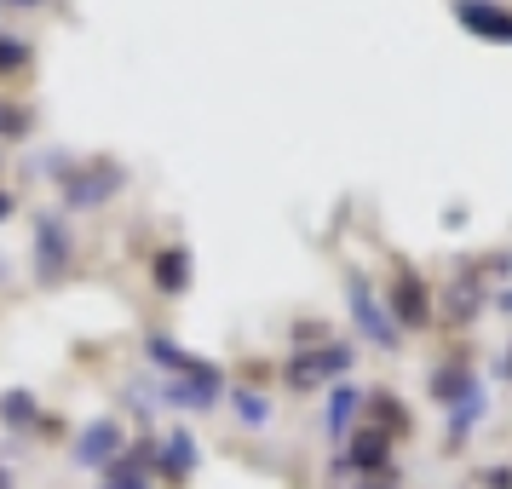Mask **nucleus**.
Returning <instances> with one entry per match:
<instances>
[{"label": "nucleus", "mask_w": 512, "mask_h": 489, "mask_svg": "<svg viewBox=\"0 0 512 489\" xmlns=\"http://www.w3.org/2000/svg\"><path fill=\"white\" fill-rule=\"evenodd\" d=\"M369 489H380V484H369Z\"/></svg>", "instance_id": "a878e982"}, {"label": "nucleus", "mask_w": 512, "mask_h": 489, "mask_svg": "<svg viewBox=\"0 0 512 489\" xmlns=\"http://www.w3.org/2000/svg\"><path fill=\"white\" fill-rule=\"evenodd\" d=\"M455 18L484 41H512V12L495 6V0H455Z\"/></svg>", "instance_id": "423d86ee"}, {"label": "nucleus", "mask_w": 512, "mask_h": 489, "mask_svg": "<svg viewBox=\"0 0 512 489\" xmlns=\"http://www.w3.org/2000/svg\"><path fill=\"white\" fill-rule=\"evenodd\" d=\"M24 64H29L24 41H0V70H24Z\"/></svg>", "instance_id": "6ab92c4d"}, {"label": "nucleus", "mask_w": 512, "mask_h": 489, "mask_svg": "<svg viewBox=\"0 0 512 489\" xmlns=\"http://www.w3.org/2000/svg\"><path fill=\"white\" fill-rule=\"evenodd\" d=\"M6 213H12V190H0V219H6Z\"/></svg>", "instance_id": "412c9836"}, {"label": "nucleus", "mask_w": 512, "mask_h": 489, "mask_svg": "<svg viewBox=\"0 0 512 489\" xmlns=\"http://www.w3.org/2000/svg\"><path fill=\"white\" fill-rule=\"evenodd\" d=\"M357 403H363V397L351 392V386H334V392H328V403H323V432H328V438H346V432H351Z\"/></svg>", "instance_id": "6e6552de"}, {"label": "nucleus", "mask_w": 512, "mask_h": 489, "mask_svg": "<svg viewBox=\"0 0 512 489\" xmlns=\"http://www.w3.org/2000/svg\"><path fill=\"white\" fill-rule=\"evenodd\" d=\"M0 415L12 420V426H29V420H35V397H29V392H12V397H0Z\"/></svg>", "instance_id": "f3484780"}, {"label": "nucleus", "mask_w": 512, "mask_h": 489, "mask_svg": "<svg viewBox=\"0 0 512 489\" xmlns=\"http://www.w3.org/2000/svg\"><path fill=\"white\" fill-rule=\"evenodd\" d=\"M386 311H392L397 328H426V323H432V294H426V282H420L415 271H397Z\"/></svg>", "instance_id": "20e7f679"}, {"label": "nucleus", "mask_w": 512, "mask_h": 489, "mask_svg": "<svg viewBox=\"0 0 512 489\" xmlns=\"http://www.w3.org/2000/svg\"><path fill=\"white\" fill-rule=\"evenodd\" d=\"M150 277H156V288H162V294H185V288H190V265H185V254H156Z\"/></svg>", "instance_id": "f8f14e48"}, {"label": "nucleus", "mask_w": 512, "mask_h": 489, "mask_svg": "<svg viewBox=\"0 0 512 489\" xmlns=\"http://www.w3.org/2000/svg\"><path fill=\"white\" fill-rule=\"evenodd\" d=\"M156 466H162L167 478L179 484V478H185L190 466H196V438H190V432H173V438L162 443V455H156Z\"/></svg>", "instance_id": "1a4fd4ad"}, {"label": "nucleus", "mask_w": 512, "mask_h": 489, "mask_svg": "<svg viewBox=\"0 0 512 489\" xmlns=\"http://www.w3.org/2000/svg\"><path fill=\"white\" fill-rule=\"evenodd\" d=\"M144 351H150V363H156V369H167V374H190V369H196V357H190V351H179L173 340H162V334H150V340H144Z\"/></svg>", "instance_id": "ddd939ff"}, {"label": "nucleus", "mask_w": 512, "mask_h": 489, "mask_svg": "<svg viewBox=\"0 0 512 489\" xmlns=\"http://www.w3.org/2000/svg\"><path fill=\"white\" fill-rule=\"evenodd\" d=\"M466 392H478V380L466 374V363H449V369L432 374V397H438V403H449V409H455Z\"/></svg>", "instance_id": "9b49d317"}, {"label": "nucleus", "mask_w": 512, "mask_h": 489, "mask_svg": "<svg viewBox=\"0 0 512 489\" xmlns=\"http://www.w3.org/2000/svg\"><path fill=\"white\" fill-rule=\"evenodd\" d=\"M6 121H12V116H6V104H0V133H12V127H6Z\"/></svg>", "instance_id": "4be33fe9"}, {"label": "nucleus", "mask_w": 512, "mask_h": 489, "mask_svg": "<svg viewBox=\"0 0 512 489\" xmlns=\"http://www.w3.org/2000/svg\"><path fill=\"white\" fill-rule=\"evenodd\" d=\"M231 409H236V420H242V426H271V403H265V397L259 392H231Z\"/></svg>", "instance_id": "4468645a"}, {"label": "nucleus", "mask_w": 512, "mask_h": 489, "mask_svg": "<svg viewBox=\"0 0 512 489\" xmlns=\"http://www.w3.org/2000/svg\"><path fill=\"white\" fill-rule=\"evenodd\" d=\"M35 265H41V282L64 277V265H70V225H64V213H41L35 219Z\"/></svg>", "instance_id": "f03ea898"}, {"label": "nucleus", "mask_w": 512, "mask_h": 489, "mask_svg": "<svg viewBox=\"0 0 512 489\" xmlns=\"http://www.w3.org/2000/svg\"><path fill=\"white\" fill-rule=\"evenodd\" d=\"M478 415H484V392H466L455 409H449V438H461L466 426H478Z\"/></svg>", "instance_id": "dca6fc26"}, {"label": "nucleus", "mask_w": 512, "mask_h": 489, "mask_svg": "<svg viewBox=\"0 0 512 489\" xmlns=\"http://www.w3.org/2000/svg\"><path fill=\"white\" fill-rule=\"evenodd\" d=\"M380 461H386V438H380V432H357L346 466H380Z\"/></svg>", "instance_id": "2eb2a0df"}, {"label": "nucleus", "mask_w": 512, "mask_h": 489, "mask_svg": "<svg viewBox=\"0 0 512 489\" xmlns=\"http://www.w3.org/2000/svg\"><path fill=\"white\" fill-rule=\"evenodd\" d=\"M507 374H512V363H507Z\"/></svg>", "instance_id": "393cba45"}, {"label": "nucleus", "mask_w": 512, "mask_h": 489, "mask_svg": "<svg viewBox=\"0 0 512 489\" xmlns=\"http://www.w3.org/2000/svg\"><path fill=\"white\" fill-rule=\"evenodd\" d=\"M64 185H70V208H93V202H104V196H116L121 190V173H104V179H81V173H70Z\"/></svg>", "instance_id": "9d476101"}, {"label": "nucleus", "mask_w": 512, "mask_h": 489, "mask_svg": "<svg viewBox=\"0 0 512 489\" xmlns=\"http://www.w3.org/2000/svg\"><path fill=\"white\" fill-rule=\"evenodd\" d=\"M219 386H225L219 369H213V363H196L190 374H173V380L162 386V397L179 403V409H213V403H219Z\"/></svg>", "instance_id": "7ed1b4c3"}, {"label": "nucleus", "mask_w": 512, "mask_h": 489, "mask_svg": "<svg viewBox=\"0 0 512 489\" xmlns=\"http://www.w3.org/2000/svg\"><path fill=\"white\" fill-rule=\"evenodd\" d=\"M357 357H351V346H323V351H300L294 363H288V386H323V380H334V374H346Z\"/></svg>", "instance_id": "39448f33"}, {"label": "nucleus", "mask_w": 512, "mask_h": 489, "mask_svg": "<svg viewBox=\"0 0 512 489\" xmlns=\"http://www.w3.org/2000/svg\"><path fill=\"white\" fill-rule=\"evenodd\" d=\"M6 6H24V12H29V6H41V0H6Z\"/></svg>", "instance_id": "b1692460"}, {"label": "nucleus", "mask_w": 512, "mask_h": 489, "mask_svg": "<svg viewBox=\"0 0 512 489\" xmlns=\"http://www.w3.org/2000/svg\"><path fill=\"white\" fill-rule=\"evenodd\" d=\"M484 484L489 489H512V472H507V466H495V472H484Z\"/></svg>", "instance_id": "aec40b11"}, {"label": "nucleus", "mask_w": 512, "mask_h": 489, "mask_svg": "<svg viewBox=\"0 0 512 489\" xmlns=\"http://www.w3.org/2000/svg\"><path fill=\"white\" fill-rule=\"evenodd\" d=\"M116 455H121L116 420H93V426L75 438V466H116Z\"/></svg>", "instance_id": "0eeeda50"}, {"label": "nucleus", "mask_w": 512, "mask_h": 489, "mask_svg": "<svg viewBox=\"0 0 512 489\" xmlns=\"http://www.w3.org/2000/svg\"><path fill=\"white\" fill-rule=\"evenodd\" d=\"M0 489H12V472H6V466H0Z\"/></svg>", "instance_id": "5701e85b"}, {"label": "nucleus", "mask_w": 512, "mask_h": 489, "mask_svg": "<svg viewBox=\"0 0 512 489\" xmlns=\"http://www.w3.org/2000/svg\"><path fill=\"white\" fill-rule=\"evenodd\" d=\"M369 403H374V415L386 420V426H392V432H403V426H409V415H403V409H397V397H386V392H380V397H369Z\"/></svg>", "instance_id": "a211bd4d"}, {"label": "nucleus", "mask_w": 512, "mask_h": 489, "mask_svg": "<svg viewBox=\"0 0 512 489\" xmlns=\"http://www.w3.org/2000/svg\"><path fill=\"white\" fill-rule=\"evenodd\" d=\"M346 300H351V317H357V328H363V340H374L380 351H397V346H403V328L392 323L386 300L369 288V277H363V271H346Z\"/></svg>", "instance_id": "f257e3e1"}]
</instances>
